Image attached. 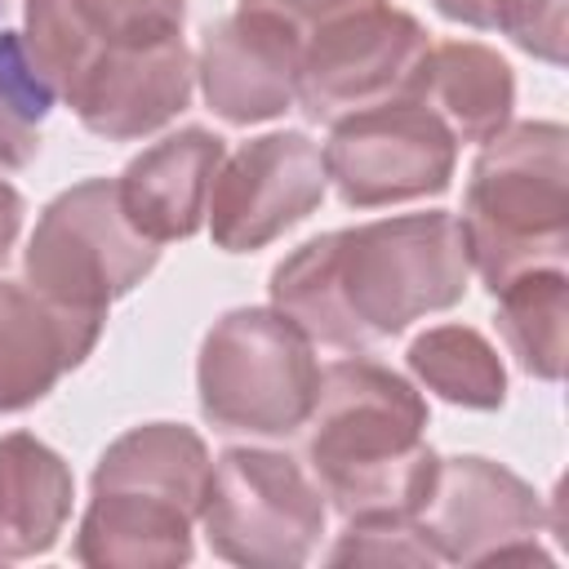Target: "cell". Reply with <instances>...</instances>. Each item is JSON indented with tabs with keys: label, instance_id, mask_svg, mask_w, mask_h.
<instances>
[{
	"label": "cell",
	"instance_id": "1",
	"mask_svg": "<svg viewBox=\"0 0 569 569\" xmlns=\"http://www.w3.org/2000/svg\"><path fill=\"white\" fill-rule=\"evenodd\" d=\"M471 258L449 209L311 236L271 271V307L311 342L360 356L462 302Z\"/></svg>",
	"mask_w": 569,
	"mask_h": 569
},
{
	"label": "cell",
	"instance_id": "2",
	"mask_svg": "<svg viewBox=\"0 0 569 569\" xmlns=\"http://www.w3.org/2000/svg\"><path fill=\"white\" fill-rule=\"evenodd\" d=\"M427 418L422 391L365 351L320 369L302 458L342 520L422 511L440 467Z\"/></svg>",
	"mask_w": 569,
	"mask_h": 569
},
{
	"label": "cell",
	"instance_id": "3",
	"mask_svg": "<svg viewBox=\"0 0 569 569\" xmlns=\"http://www.w3.org/2000/svg\"><path fill=\"white\" fill-rule=\"evenodd\" d=\"M209 445L187 422H142L116 436L93 476L71 556L89 569H178L196 556L209 489Z\"/></svg>",
	"mask_w": 569,
	"mask_h": 569
},
{
	"label": "cell",
	"instance_id": "4",
	"mask_svg": "<svg viewBox=\"0 0 569 569\" xmlns=\"http://www.w3.org/2000/svg\"><path fill=\"white\" fill-rule=\"evenodd\" d=\"M458 227L489 293L533 267H565L569 129L560 120H511L480 142Z\"/></svg>",
	"mask_w": 569,
	"mask_h": 569
},
{
	"label": "cell",
	"instance_id": "5",
	"mask_svg": "<svg viewBox=\"0 0 569 569\" xmlns=\"http://www.w3.org/2000/svg\"><path fill=\"white\" fill-rule=\"evenodd\" d=\"M320 391L316 342L276 307L222 311L196 356L200 418L222 436L289 440Z\"/></svg>",
	"mask_w": 569,
	"mask_h": 569
},
{
	"label": "cell",
	"instance_id": "6",
	"mask_svg": "<svg viewBox=\"0 0 569 569\" xmlns=\"http://www.w3.org/2000/svg\"><path fill=\"white\" fill-rule=\"evenodd\" d=\"M156 262L160 244L124 218L116 178H84L40 209L22 280L71 316L107 320V307L133 293Z\"/></svg>",
	"mask_w": 569,
	"mask_h": 569
},
{
	"label": "cell",
	"instance_id": "7",
	"mask_svg": "<svg viewBox=\"0 0 569 569\" xmlns=\"http://www.w3.org/2000/svg\"><path fill=\"white\" fill-rule=\"evenodd\" d=\"M325 493L311 471L280 453L231 445L213 458L200 502V533L209 551L244 569H298L325 533Z\"/></svg>",
	"mask_w": 569,
	"mask_h": 569
},
{
	"label": "cell",
	"instance_id": "8",
	"mask_svg": "<svg viewBox=\"0 0 569 569\" xmlns=\"http://www.w3.org/2000/svg\"><path fill=\"white\" fill-rule=\"evenodd\" d=\"M427 49V27L391 0L347 9L302 36L293 107L311 124H333L342 116L405 98L413 93Z\"/></svg>",
	"mask_w": 569,
	"mask_h": 569
},
{
	"label": "cell",
	"instance_id": "9",
	"mask_svg": "<svg viewBox=\"0 0 569 569\" xmlns=\"http://www.w3.org/2000/svg\"><path fill=\"white\" fill-rule=\"evenodd\" d=\"M320 156L347 209H382L445 196L458 169V138L427 102L405 93L333 120Z\"/></svg>",
	"mask_w": 569,
	"mask_h": 569
},
{
	"label": "cell",
	"instance_id": "10",
	"mask_svg": "<svg viewBox=\"0 0 569 569\" xmlns=\"http://www.w3.org/2000/svg\"><path fill=\"white\" fill-rule=\"evenodd\" d=\"M329 191L320 142L302 129H276L222 156L204 227L222 253H258L320 209Z\"/></svg>",
	"mask_w": 569,
	"mask_h": 569
},
{
	"label": "cell",
	"instance_id": "11",
	"mask_svg": "<svg viewBox=\"0 0 569 569\" xmlns=\"http://www.w3.org/2000/svg\"><path fill=\"white\" fill-rule=\"evenodd\" d=\"M418 525L440 565L551 560L538 547V533L547 529L538 489L511 467L480 453L440 458Z\"/></svg>",
	"mask_w": 569,
	"mask_h": 569
},
{
	"label": "cell",
	"instance_id": "12",
	"mask_svg": "<svg viewBox=\"0 0 569 569\" xmlns=\"http://www.w3.org/2000/svg\"><path fill=\"white\" fill-rule=\"evenodd\" d=\"M196 58L182 36L164 40H111L67 107L76 120L107 142H138L160 133L191 107Z\"/></svg>",
	"mask_w": 569,
	"mask_h": 569
},
{
	"label": "cell",
	"instance_id": "13",
	"mask_svg": "<svg viewBox=\"0 0 569 569\" xmlns=\"http://www.w3.org/2000/svg\"><path fill=\"white\" fill-rule=\"evenodd\" d=\"M302 40L271 13L236 9L200 31L196 84L209 111L236 129L276 120L298 98Z\"/></svg>",
	"mask_w": 569,
	"mask_h": 569
},
{
	"label": "cell",
	"instance_id": "14",
	"mask_svg": "<svg viewBox=\"0 0 569 569\" xmlns=\"http://www.w3.org/2000/svg\"><path fill=\"white\" fill-rule=\"evenodd\" d=\"M222 156L227 142L200 124H187L142 147L116 178L124 218L156 244L191 240L204 227V209Z\"/></svg>",
	"mask_w": 569,
	"mask_h": 569
},
{
	"label": "cell",
	"instance_id": "15",
	"mask_svg": "<svg viewBox=\"0 0 569 569\" xmlns=\"http://www.w3.org/2000/svg\"><path fill=\"white\" fill-rule=\"evenodd\" d=\"M102 338V320L71 316L27 280H0V413L40 405L62 373L80 369Z\"/></svg>",
	"mask_w": 569,
	"mask_h": 569
},
{
	"label": "cell",
	"instance_id": "16",
	"mask_svg": "<svg viewBox=\"0 0 569 569\" xmlns=\"http://www.w3.org/2000/svg\"><path fill=\"white\" fill-rule=\"evenodd\" d=\"M76 476L67 458L31 431L0 436V560L49 556L71 520Z\"/></svg>",
	"mask_w": 569,
	"mask_h": 569
},
{
	"label": "cell",
	"instance_id": "17",
	"mask_svg": "<svg viewBox=\"0 0 569 569\" xmlns=\"http://www.w3.org/2000/svg\"><path fill=\"white\" fill-rule=\"evenodd\" d=\"M413 98L427 102L458 142L480 147L511 124L516 71L498 49L480 40H440L418 67Z\"/></svg>",
	"mask_w": 569,
	"mask_h": 569
},
{
	"label": "cell",
	"instance_id": "18",
	"mask_svg": "<svg viewBox=\"0 0 569 569\" xmlns=\"http://www.w3.org/2000/svg\"><path fill=\"white\" fill-rule=\"evenodd\" d=\"M405 365H409L413 382L427 387L431 396H440L445 405L476 409V413H489V409L507 405L502 356L471 325H431V329H422L409 342Z\"/></svg>",
	"mask_w": 569,
	"mask_h": 569
},
{
	"label": "cell",
	"instance_id": "19",
	"mask_svg": "<svg viewBox=\"0 0 569 569\" xmlns=\"http://www.w3.org/2000/svg\"><path fill=\"white\" fill-rule=\"evenodd\" d=\"M498 333L516 365L538 382L565 378V325H569V276L565 267H533L502 284L498 293Z\"/></svg>",
	"mask_w": 569,
	"mask_h": 569
},
{
	"label": "cell",
	"instance_id": "20",
	"mask_svg": "<svg viewBox=\"0 0 569 569\" xmlns=\"http://www.w3.org/2000/svg\"><path fill=\"white\" fill-rule=\"evenodd\" d=\"M329 565H440L418 516H365L347 520L325 556Z\"/></svg>",
	"mask_w": 569,
	"mask_h": 569
},
{
	"label": "cell",
	"instance_id": "21",
	"mask_svg": "<svg viewBox=\"0 0 569 569\" xmlns=\"http://www.w3.org/2000/svg\"><path fill=\"white\" fill-rule=\"evenodd\" d=\"M489 31H502L538 62L565 67V0H493Z\"/></svg>",
	"mask_w": 569,
	"mask_h": 569
},
{
	"label": "cell",
	"instance_id": "22",
	"mask_svg": "<svg viewBox=\"0 0 569 569\" xmlns=\"http://www.w3.org/2000/svg\"><path fill=\"white\" fill-rule=\"evenodd\" d=\"M0 102L9 111H18L27 124H40L58 102L53 89L36 76L27 44H22V31H9V27H0Z\"/></svg>",
	"mask_w": 569,
	"mask_h": 569
},
{
	"label": "cell",
	"instance_id": "23",
	"mask_svg": "<svg viewBox=\"0 0 569 569\" xmlns=\"http://www.w3.org/2000/svg\"><path fill=\"white\" fill-rule=\"evenodd\" d=\"M360 4H378V0H240V9H258V13L280 18L284 27H293L298 40L307 31H316L320 22H329L347 9H360Z\"/></svg>",
	"mask_w": 569,
	"mask_h": 569
},
{
	"label": "cell",
	"instance_id": "24",
	"mask_svg": "<svg viewBox=\"0 0 569 569\" xmlns=\"http://www.w3.org/2000/svg\"><path fill=\"white\" fill-rule=\"evenodd\" d=\"M40 151V124H27L18 111L0 102V173L31 164Z\"/></svg>",
	"mask_w": 569,
	"mask_h": 569
},
{
	"label": "cell",
	"instance_id": "25",
	"mask_svg": "<svg viewBox=\"0 0 569 569\" xmlns=\"http://www.w3.org/2000/svg\"><path fill=\"white\" fill-rule=\"evenodd\" d=\"M22 218H27V200L13 182L0 178V267L9 262L13 244H18V231H22Z\"/></svg>",
	"mask_w": 569,
	"mask_h": 569
},
{
	"label": "cell",
	"instance_id": "26",
	"mask_svg": "<svg viewBox=\"0 0 569 569\" xmlns=\"http://www.w3.org/2000/svg\"><path fill=\"white\" fill-rule=\"evenodd\" d=\"M431 4H436V13L449 18V22L489 31V9H493V0H431Z\"/></svg>",
	"mask_w": 569,
	"mask_h": 569
}]
</instances>
